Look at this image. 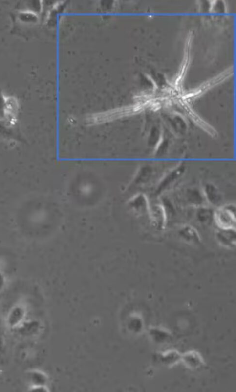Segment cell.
Masks as SVG:
<instances>
[{
    "label": "cell",
    "instance_id": "1",
    "mask_svg": "<svg viewBox=\"0 0 236 392\" xmlns=\"http://www.w3.org/2000/svg\"><path fill=\"white\" fill-rule=\"evenodd\" d=\"M214 220L220 228H235L236 225V208L228 205L219 208L214 213Z\"/></svg>",
    "mask_w": 236,
    "mask_h": 392
},
{
    "label": "cell",
    "instance_id": "2",
    "mask_svg": "<svg viewBox=\"0 0 236 392\" xmlns=\"http://www.w3.org/2000/svg\"><path fill=\"white\" fill-rule=\"evenodd\" d=\"M26 312L23 306L16 305L12 307L6 317L7 326L13 329H16L25 320Z\"/></svg>",
    "mask_w": 236,
    "mask_h": 392
},
{
    "label": "cell",
    "instance_id": "3",
    "mask_svg": "<svg viewBox=\"0 0 236 392\" xmlns=\"http://www.w3.org/2000/svg\"><path fill=\"white\" fill-rule=\"evenodd\" d=\"M215 237L222 246L232 248L236 245V231L235 228H220L215 232Z\"/></svg>",
    "mask_w": 236,
    "mask_h": 392
},
{
    "label": "cell",
    "instance_id": "4",
    "mask_svg": "<svg viewBox=\"0 0 236 392\" xmlns=\"http://www.w3.org/2000/svg\"><path fill=\"white\" fill-rule=\"evenodd\" d=\"M149 214L153 226L157 229L163 230L165 228L167 222V214L163 206H155L150 209Z\"/></svg>",
    "mask_w": 236,
    "mask_h": 392
},
{
    "label": "cell",
    "instance_id": "5",
    "mask_svg": "<svg viewBox=\"0 0 236 392\" xmlns=\"http://www.w3.org/2000/svg\"><path fill=\"white\" fill-rule=\"evenodd\" d=\"M179 237L188 244H197L201 242L200 235L197 230L190 225H184L178 231Z\"/></svg>",
    "mask_w": 236,
    "mask_h": 392
},
{
    "label": "cell",
    "instance_id": "6",
    "mask_svg": "<svg viewBox=\"0 0 236 392\" xmlns=\"http://www.w3.org/2000/svg\"><path fill=\"white\" fill-rule=\"evenodd\" d=\"M27 379L30 384L29 389L41 387L46 388V379L45 375L37 370H30L27 373Z\"/></svg>",
    "mask_w": 236,
    "mask_h": 392
},
{
    "label": "cell",
    "instance_id": "7",
    "mask_svg": "<svg viewBox=\"0 0 236 392\" xmlns=\"http://www.w3.org/2000/svg\"><path fill=\"white\" fill-rule=\"evenodd\" d=\"M196 216L200 223L204 225H209L214 220V213L210 209L200 208L197 210Z\"/></svg>",
    "mask_w": 236,
    "mask_h": 392
},
{
    "label": "cell",
    "instance_id": "8",
    "mask_svg": "<svg viewBox=\"0 0 236 392\" xmlns=\"http://www.w3.org/2000/svg\"><path fill=\"white\" fill-rule=\"evenodd\" d=\"M16 329L19 335L29 336L34 334L35 324L33 321L24 320Z\"/></svg>",
    "mask_w": 236,
    "mask_h": 392
},
{
    "label": "cell",
    "instance_id": "9",
    "mask_svg": "<svg viewBox=\"0 0 236 392\" xmlns=\"http://www.w3.org/2000/svg\"><path fill=\"white\" fill-rule=\"evenodd\" d=\"M208 197L210 202L214 204H217L220 201V196L219 194L215 190H209L208 191Z\"/></svg>",
    "mask_w": 236,
    "mask_h": 392
},
{
    "label": "cell",
    "instance_id": "10",
    "mask_svg": "<svg viewBox=\"0 0 236 392\" xmlns=\"http://www.w3.org/2000/svg\"><path fill=\"white\" fill-rule=\"evenodd\" d=\"M4 346V338L2 333L0 330V353L3 349Z\"/></svg>",
    "mask_w": 236,
    "mask_h": 392
}]
</instances>
